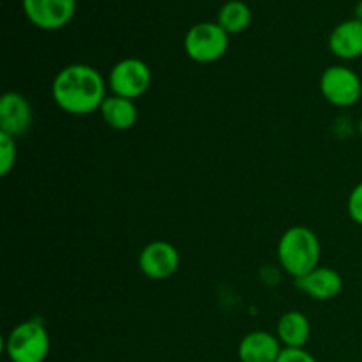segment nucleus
Here are the masks:
<instances>
[{"label":"nucleus","mask_w":362,"mask_h":362,"mask_svg":"<svg viewBox=\"0 0 362 362\" xmlns=\"http://www.w3.org/2000/svg\"><path fill=\"white\" fill-rule=\"evenodd\" d=\"M53 101L69 115H88L106 99V81L95 67L71 64L59 71L52 83Z\"/></svg>","instance_id":"1"},{"label":"nucleus","mask_w":362,"mask_h":362,"mask_svg":"<svg viewBox=\"0 0 362 362\" xmlns=\"http://www.w3.org/2000/svg\"><path fill=\"white\" fill-rule=\"evenodd\" d=\"M278 260L293 279L317 269L320 264V240L317 233L303 225L286 230L278 243Z\"/></svg>","instance_id":"2"},{"label":"nucleus","mask_w":362,"mask_h":362,"mask_svg":"<svg viewBox=\"0 0 362 362\" xmlns=\"http://www.w3.org/2000/svg\"><path fill=\"white\" fill-rule=\"evenodd\" d=\"M11 362H45L49 354V336L41 320H25L4 341Z\"/></svg>","instance_id":"3"},{"label":"nucleus","mask_w":362,"mask_h":362,"mask_svg":"<svg viewBox=\"0 0 362 362\" xmlns=\"http://www.w3.org/2000/svg\"><path fill=\"white\" fill-rule=\"evenodd\" d=\"M230 34L218 21L194 23L184 37V49L187 57L198 64H212L223 59L228 52Z\"/></svg>","instance_id":"4"},{"label":"nucleus","mask_w":362,"mask_h":362,"mask_svg":"<svg viewBox=\"0 0 362 362\" xmlns=\"http://www.w3.org/2000/svg\"><path fill=\"white\" fill-rule=\"evenodd\" d=\"M320 92L325 101L338 108L354 106L362 95L359 74L346 66H331L322 73Z\"/></svg>","instance_id":"5"},{"label":"nucleus","mask_w":362,"mask_h":362,"mask_svg":"<svg viewBox=\"0 0 362 362\" xmlns=\"http://www.w3.org/2000/svg\"><path fill=\"white\" fill-rule=\"evenodd\" d=\"M152 83L151 67L140 59H122L112 67L108 76V87L115 95L127 99H138L148 90Z\"/></svg>","instance_id":"6"},{"label":"nucleus","mask_w":362,"mask_h":362,"mask_svg":"<svg viewBox=\"0 0 362 362\" xmlns=\"http://www.w3.org/2000/svg\"><path fill=\"white\" fill-rule=\"evenodd\" d=\"M21 7L32 25L42 30H57L73 20L76 0H21Z\"/></svg>","instance_id":"7"},{"label":"nucleus","mask_w":362,"mask_h":362,"mask_svg":"<svg viewBox=\"0 0 362 362\" xmlns=\"http://www.w3.org/2000/svg\"><path fill=\"white\" fill-rule=\"evenodd\" d=\"M180 265V255L173 244L166 240H154L141 250L138 267L147 278L161 281L177 272Z\"/></svg>","instance_id":"8"},{"label":"nucleus","mask_w":362,"mask_h":362,"mask_svg":"<svg viewBox=\"0 0 362 362\" xmlns=\"http://www.w3.org/2000/svg\"><path fill=\"white\" fill-rule=\"evenodd\" d=\"M32 126V106L20 92H6L0 98V133L18 138Z\"/></svg>","instance_id":"9"},{"label":"nucleus","mask_w":362,"mask_h":362,"mask_svg":"<svg viewBox=\"0 0 362 362\" xmlns=\"http://www.w3.org/2000/svg\"><path fill=\"white\" fill-rule=\"evenodd\" d=\"M297 290L317 300H331L343 290V278L336 269L318 265L303 278L296 279Z\"/></svg>","instance_id":"10"},{"label":"nucleus","mask_w":362,"mask_h":362,"mask_svg":"<svg viewBox=\"0 0 362 362\" xmlns=\"http://www.w3.org/2000/svg\"><path fill=\"white\" fill-rule=\"evenodd\" d=\"M283 345L278 336L267 331L247 332L239 343L240 362H276Z\"/></svg>","instance_id":"11"},{"label":"nucleus","mask_w":362,"mask_h":362,"mask_svg":"<svg viewBox=\"0 0 362 362\" xmlns=\"http://www.w3.org/2000/svg\"><path fill=\"white\" fill-rule=\"evenodd\" d=\"M329 48L341 60L362 57V21L350 18L336 25L329 34Z\"/></svg>","instance_id":"12"},{"label":"nucleus","mask_w":362,"mask_h":362,"mask_svg":"<svg viewBox=\"0 0 362 362\" xmlns=\"http://www.w3.org/2000/svg\"><path fill=\"white\" fill-rule=\"evenodd\" d=\"M276 336L281 341L283 349H304L310 341L311 324L300 311H286L278 320Z\"/></svg>","instance_id":"13"},{"label":"nucleus","mask_w":362,"mask_h":362,"mask_svg":"<svg viewBox=\"0 0 362 362\" xmlns=\"http://www.w3.org/2000/svg\"><path fill=\"white\" fill-rule=\"evenodd\" d=\"M103 120L108 127L115 131H127L136 124L138 108L133 99L120 98V95H106L105 103L99 108Z\"/></svg>","instance_id":"14"},{"label":"nucleus","mask_w":362,"mask_h":362,"mask_svg":"<svg viewBox=\"0 0 362 362\" xmlns=\"http://www.w3.org/2000/svg\"><path fill=\"white\" fill-rule=\"evenodd\" d=\"M251 7L243 0H228L221 6L218 13V23L228 34H240L251 23Z\"/></svg>","instance_id":"15"},{"label":"nucleus","mask_w":362,"mask_h":362,"mask_svg":"<svg viewBox=\"0 0 362 362\" xmlns=\"http://www.w3.org/2000/svg\"><path fill=\"white\" fill-rule=\"evenodd\" d=\"M16 138L0 133V175L7 177L16 165Z\"/></svg>","instance_id":"16"},{"label":"nucleus","mask_w":362,"mask_h":362,"mask_svg":"<svg viewBox=\"0 0 362 362\" xmlns=\"http://www.w3.org/2000/svg\"><path fill=\"white\" fill-rule=\"evenodd\" d=\"M346 211L352 218L354 223L362 226V182L357 184L349 194V202H346Z\"/></svg>","instance_id":"17"},{"label":"nucleus","mask_w":362,"mask_h":362,"mask_svg":"<svg viewBox=\"0 0 362 362\" xmlns=\"http://www.w3.org/2000/svg\"><path fill=\"white\" fill-rule=\"evenodd\" d=\"M276 362H318L304 349H283Z\"/></svg>","instance_id":"18"},{"label":"nucleus","mask_w":362,"mask_h":362,"mask_svg":"<svg viewBox=\"0 0 362 362\" xmlns=\"http://www.w3.org/2000/svg\"><path fill=\"white\" fill-rule=\"evenodd\" d=\"M354 18L362 21V0H359V2L356 4V7H354Z\"/></svg>","instance_id":"19"},{"label":"nucleus","mask_w":362,"mask_h":362,"mask_svg":"<svg viewBox=\"0 0 362 362\" xmlns=\"http://www.w3.org/2000/svg\"><path fill=\"white\" fill-rule=\"evenodd\" d=\"M359 134H361V138H362V119L359 120Z\"/></svg>","instance_id":"20"}]
</instances>
